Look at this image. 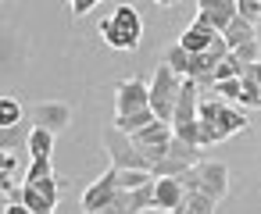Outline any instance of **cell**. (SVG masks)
Instances as JSON below:
<instances>
[{
    "label": "cell",
    "mask_w": 261,
    "mask_h": 214,
    "mask_svg": "<svg viewBox=\"0 0 261 214\" xmlns=\"http://www.w3.org/2000/svg\"><path fill=\"white\" fill-rule=\"evenodd\" d=\"M243 129H247V114L232 111L222 100H200V107H197V143L200 146L222 143V139H229L232 132H243Z\"/></svg>",
    "instance_id": "cell-1"
},
{
    "label": "cell",
    "mask_w": 261,
    "mask_h": 214,
    "mask_svg": "<svg viewBox=\"0 0 261 214\" xmlns=\"http://www.w3.org/2000/svg\"><path fill=\"white\" fill-rule=\"evenodd\" d=\"M100 36L111 50H136L140 47V36H143V22L136 15L133 4H118L115 15H108L100 22Z\"/></svg>",
    "instance_id": "cell-2"
},
{
    "label": "cell",
    "mask_w": 261,
    "mask_h": 214,
    "mask_svg": "<svg viewBox=\"0 0 261 214\" xmlns=\"http://www.w3.org/2000/svg\"><path fill=\"white\" fill-rule=\"evenodd\" d=\"M179 182H182L186 193H204L207 200L218 203V200L225 196V189H229V168H225L222 161H200L197 168L182 171Z\"/></svg>",
    "instance_id": "cell-3"
},
{
    "label": "cell",
    "mask_w": 261,
    "mask_h": 214,
    "mask_svg": "<svg viewBox=\"0 0 261 214\" xmlns=\"http://www.w3.org/2000/svg\"><path fill=\"white\" fill-rule=\"evenodd\" d=\"M179 89H182V79H179L168 65H158L154 82H150V111H154V118H158V121H168V125H172Z\"/></svg>",
    "instance_id": "cell-4"
},
{
    "label": "cell",
    "mask_w": 261,
    "mask_h": 214,
    "mask_svg": "<svg viewBox=\"0 0 261 214\" xmlns=\"http://www.w3.org/2000/svg\"><path fill=\"white\" fill-rule=\"evenodd\" d=\"M200 161H204V150H200V146H193V143H182V139H175V136H172L165 161H158V164L150 168V175H154V178H179L182 171L197 168Z\"/></svg>",
    "instance_id": "cell-5"
},
{
    "label": "cell",
    "mask_w": 261,
    "mask_h": 214,
    "mask_svg": "<svg viewBox=\"0 0 261 214\" xmlns=\"http://www.w3.org/2000/svg\"><path fill=\"white\" fill-rule=\"evenodd\" d=\"M104 146H108L111 168H118V171H150V164L143 161V154L136 150V143L125 132H118L115 125L104 132Z\"/></svg>",
    "instance_id": "cell-6"
},
{
    "label": "cell",
    "mask_w": 261,
    "mask_h": 214,
    "mask_svg": "<svg viewBox=\"0 0 261 214\" xmlns=\"http://www.w3.org/2000/svg\"><path fill=\"white\" fill-rule=\"evenodd\" d=\"M133 143H136V150L143 154V161L154 168L158 161H165V154H168V143H172V125L168 121H154V125H147L143 132H136V136H129Z\"/></svg>",
    "instance_id": "cell-7"
},
{
    "label": "cell",
    "mask_w": 261,
    "mask_h": 214,
    "mask_svg": "<svg viewBox=\"0 0 261 214\" xmlns=\"http://www.w3.org/2000/svg\"><path fill=\"white\" fill-rule=\"evenodd\" d=\"M147 107H150V86H147L143 79L118 82V93H115V118L136 114V111H147Z\"/></svg>",
    "instance_id": "cell-8"
},
{
    "label": "cell",
    "mask_w": 261,
    "mask_h": 214,
    "mask_svg": "<svg viewBox=\"0 0 261 214\" xmlns=\"http://www.w3.org/2000/svg\"><path fill=\"white\" fill-rule=\"evenodd\" d=\"M115 196H118V171L108 168V171L83 193V210H86V214H104V210L111 207Z\"/></svg>",
    "instance_id": "cell-9"
},
{
    "label": "cell",
    "mask_w": 261,
    "mask_h": 214,
    "mask_svg": "<svg viewBox=\"0 0 261 214\" xmlns=\"http://www.w3.org/2000/svg\"><path fill=\"white\" fill-rule=\"evenodd\" d=\"M29 121L33 129H47V132H65V125L72 121V107L61 104V100H47V104H33L29 111Z\"/></svg>",
    "instance_id": "cell-10"
},
{
    "label": "cell",
    "mask_w": 261,
    "mask_h": 214,
    "mask_svg": "<svg viewBox=\"0 0 261 214\" xmlns=\"http://www.w3.org/2000/svg\"><path fill=\"white\" fill-rule=\"evenodd\" d=\"M186 200V189L179 178H154V196H150V210L158 214H179Z\"/></svg>",
    "instance_id": "cell-11"
},
{
    "label": "cell",
    "mask_w": 261,
    "mask_h": 214,
    "mask_svg": "<svg viewBox=\"0 0 261 214\" xmlns=\"http://www.w3.org/2000/svg\"><path fill=\"white\" fill-rule=\"evenodd\" d=\"M150 196H154V182L143 189H118V196L111 200V207L104 214H140L150 207Z\"/></svg>",
    "instance_id": "cell-12"
},
{
    "label": "cell",
    "mask_w": 261,
    "mask_h": 214,
    "mask_svg": "<svg viewBox=\"0 0 261 214\" xmlns=\"http://www.w3.org/2000/svg\"><path fill=\"white\" fill-rule=\"evenodd\" d=\"M197 15L222 36L225 33V25L236 18V0H200V4H197Z\"/></svg>",
    "instance_id": "cell-13"
},
{
    "label": "cell",
    "mask_w": 261,
    "mask_h": 214,
    "mask_svg": "<svg viewBox=\"0 0 261 214\" xmlns=\"http://www.w3.org/2000/svg\"><path fill=\"white\" fill-rule=\"evenodd\" d=\"M215 40H218V33H215V29L197 15V18H193V25L179 36V47H182L186 54H204V50H211V43H215Z\"/></svg>",
    "instance_id": "cell-14"
},
{
    "label": "cell",
    "mask_w": 261,
    "mask_h": 214,
    "mask_svg": "<svg viewBox=\"0 0 261 214\" xmlns=\"http://www.w3.org/2000/svg\"><path fill=\"white\" fill-rule=\"evenodd\" d=\"M29 132H33V121L29 118H22L11 129H0V150H11V154L29 150Z\"/></svg>",
    "instance_id": "cell-15"
},
{
    "label": "cell",
    "mask_w": 261,
    "mask_h": 214,
    "mask_svg": "<svg viewBox=\"0 0 261 214\" xmlns=\"http://www.w3.org/2000/svg\"><path fill=\"white\" fill-rule=\"evenodd\" d=\"M222 40H225V47H229V54L236 50V47H243V43H254L257 36H254V25L250 22H243L240 15L225 25V33H222Z\"/></svg>",
    "instance_id": "cell-16"
},
{
    "label": "cell",
    "mask_w": 261,
    "mask_h": 214,
    "mask_svg": "<svg viewBox=\"0 0 261 214\" xmlns=\"http://www.w3.org/2000/svg\"><path fill=\"white\" fill-rule=\"evenodd\" d=\"M158 118H154V111L147 107V111H136V114H125V118H115V129L118 132H125V136H136V132H143L147 125H154Z\"/></svg>",
    "instance_id": "cell-17"
},
{
    "label": "cell",
    "mask_w": 261,
    "mask_h": 214,
    "mask_svg": "<svg viewBox=\"0 0 261 214\" xmlns=\"http://www.w3.org/2000/svg\"><path fill=\"white\" fill-rule=\"evenodd\" d=\"M50 150H54V132L33 129L29 132V157L33 161H50Z\"/></svg>",
    "instance_id": "cell-18"
},
{
    "label": "cell",
    "mask_w": 261,
    "mask_h": 214,
    "mask_svg": "<svg viewBox=\"0 0 261 214\" xmlns=\"http://www.w3.org/2000/svg\"><path fill=\"white\" fill-rule=\"evenodd\" d=\"M25 186H33L47 203H54L58 207V196H61V189H65V178H58V175H47V178H36V182H25Z\"/></svg>",
    "instance_id": "cell-19"
},
{
    "label": "cell",
    "mask_w": 261,
    "mask_h": 214,
    "mask_svg": "<svg viewBox=\"0 0 261 214\" xmlns=\"http://www.w3.org/2000/svg\"><path fill=\"white\" fill-rule=\"evenodd\" d=\"M243 72H247V68L229 54V57L218 61V68H215V75H211V86H215V82H229V79H243Z\"/></svg>",
    "instance_id": "cell-20"
},
{
    "label": "cell",
    "mask_w": 261,
    "mask_h": 214,
    "mask_svg": "<svg viewBox=\"0 0 261 214\" xmlns=\"http://www.w3.org/2000/svg\"><path fill=\"white\" fill-rule=\"evenodd\" d=\"M18 200L29 207V214H54V203H47L33 186H22V189H18Z\"/></svg>",
    "instance_id": "cell-21"
},
{
    "label": "cell",
    "mask_w": 261,
    "mask_h": 214,
    "mask_svg": "<svg viewBox=\"0 0 261 214\" xmlns=\"http://www.w3.org/2000/svg\"><path fill=\"white\" fill-rule=\"evenodd\" d=\"M25 114H22V104L15 100V97H0V129H11V125H18Z\"/></svg>",
    "instance_id": "cell-22"
},
{
    "label": "cell",
    "mask_w": 261,
    "mask_h": 214,
    "mask_svg": "<svg viewBox=\"0 0 261 214\" xmlns=\"http://www.w3.org/2000/svg\"><path fill=\"white\" fill-rule=\"evenodd\" d=\"M179 214H215V200H207L204 193H186Z\"/></svg>",
    "instance_id": "cell-23"
},
{
    "label": "cell",
    "mask_w": 261,
    "mask_h": 214,
    "mask_svg": "<svg viewBox=\"0 0 261 214\" xmlns=\"http://www.w3.org/2000/svg\"><path fill=\"white\" fill-rule=\"evenodd\" d=\"M118 171V168H115ZM154 182V175L150 171H118V189H143V186H150Z\"/></svg>",
    "instance_id": "cell-24"
},
{
    "label": "cell",
    "mask_w": 261,
    "mask_h": 214,
    "mask_svg": "<svg viewBox=\"0 0 261 214\" xmlns=\"http://www.w3.org/2000/svg\"><path fill=\"white\" fill-rule=\"evenodd\" d=\"M236 104H247V107H261V89L254 86V79L243 72V79H240V100Z\"/></svg>",
    "instance_id": "cell-25"
},
{
    "label": "cell",
    "mask_w": 261,
    "mask_h": 214,
    "mask_svg": "<svg viewBox=\"0 0 261 214\" xmlns=\"http://www.w3.org/2000/svg\"><path fill=\"white\" fill-rule=\"evenodd\" d=\"M236 15L243 18V22H261V0H236Z\"/></svg>",
    "instance_id": "cell-26"
},
{
    "label": "cell",
    "mask_w": 261,
    "mask_h": 214,
    "mask_svg": "<svg viewBox=\"0 0 261 214\" xmlns=\"http://www.w3.org/2000/svg\"><path fill=\"white\" fill-rule=\"evenodd\" d=\"M232 57H236L243 68L257 65V61H261V54H257V40H254V43H243V47H236V50H232Z\"/></svg>",
    "instance_id": "cell-27"
},
{
    "label": "cell",
    "mask_w": 261,
    "mask_h": 214,
    "mask_svg": "<svg viewBox=\"0 0 261 214\" xmlns=\"http://www.w3.org/2000/svg\"><path fill=\"white\" fill-rule=\"evenodd\" d=\"M47 175H54V161H33L25 182H36V178H47Z\"/></svg>",
    "instance_id": "cell-28"
},
{
    "label": "cell",
    "mask_w": 261,
    "mask_h": 214,
    "mask_svg": "<svg viewBox=\"0 0 261 214\" xmlns=\"http://www.w3.org/2000/svg\"><path fill=\"white\" fill-rule=\"evenodd\" d=\"M211 89H215V93H222L225 100H240V79H229V82H215Z\"/></svg>",
    "instance_id": "cell-29"
},
{
    "label": "cell",
    "mask_w": 261,
    "mask_h": 214,
    "mask_svg": "<svg viewBox=\"0 0 261 214\" xmlns=\"http://www.w3.org/2000/svg\"><path fill=\"white\" fill-rule=\"evenodd\" d=\"M97 4H93V0H72V15L75 18H83V15H90Z\"/></svg>",
    "instance_id": "cell-30"
},
{
    "label": "cell",
    "mask_w": 261,
    "mask_h": 214,
    "mask_svg": "<svg viewBox=\"0 0 261 214\" xmlns=\"http://www.w3.org/2000/svg\"><path fill=\"white\" fill-rule=\"evenodd\" d=\"M4 214H29V207H25L22 200H11V203L4 207Z\"/></svg>",
    "instance_id": "cell-31"
},
{
    "label": "cell",
    "mask_w": 261,
    "mask_h": 214,
    "mask_svg": "<svg viewBox=\"0 0 261 214\" xmlns=\"http://www.w3.org/2000/svg\"><path fill=\"white\" fill-rule=\"evenodd\" d=\"M247 75H250V79H254V86L261 89V61H257V65H250V68H247Z\"/></svg>",
    "instance_id": "cell-32"
},
{
    "label": "cell",
    "mask_w": 261,
    "mask_h": 214,
    "mask_svg": "<svg viewBox=\"0 0 261 214\" xmlns=\"http://www.w3.org/2000/svg\"><path fill=\"white\" fill-rule=\"evenodd\" d=\"M4 200H11V196H8V193H0V207H8V203H4Z\"/></svg>",
    "instance_id": "cell-33"
}]
</instances>
